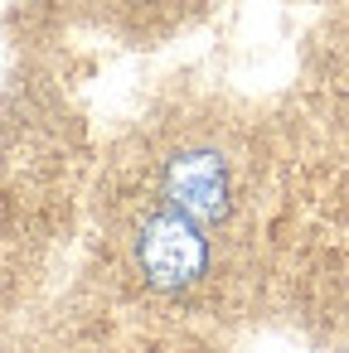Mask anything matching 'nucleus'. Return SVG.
Returning a JSON list of instances; mask_svg holds the SVG:
<instances>
[{
    "mask_svg": "<svg viewBox=\"0 0 349 353\" xmlns=\"http://www.w3.org/2000/svg\"><path fill=\"white\" fill-rule=\"evenodd\" d=\"M126 261L151 295L180 300L199 290L209 276V228L170 208L165 199H155L126 228Z\"/></svg>",
    "mask_w": 349,
    "mask_h": 353,
    "instance_id": "nucleus-1",
    "label": "nucleus"
},
{
    "mask_svg": "<svg viewBox=\"0 0 349 353\" xmlns=\"http://www.w3.org/2000/svg\"><path fill=\"white\" fill-rule=\"evenodd\" d=\"M155 189L170 208L189 213L194 223L204 228H218L233 218L238 208V174H233V160L228 150L204 136V131H185L175 136L160 160H155Z\"/></svg>",
    "mask_w": 349,
    "mask_h": 353,
    "instance_id": "nucleus-2",
    "label": "nucleus"
},
{
    "mask_svg": "<svg viewBox=\"0 0 349 353\" xmlns=\"http://www.w3.org/2000/svg\"><path fill=\"white\" fill-rule=\"evenodd\" d=\"M112 10H126V15H160L165 6H175V0H107Z\"/></svg>",
    "mask_w": 349,
    "mask_h": 353,
    "instance_id": "nucleus-3",
    "label": "nucleus"
}]
</instances>
